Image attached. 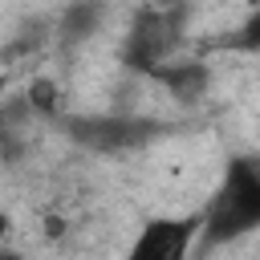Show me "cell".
I'll return each instance as SVG.
<instances>
[{"mask_svg":"<svg viewBox=\"0 0 260 260\" xmlns=\"http://www.w3.org/2000/svg\"><path fill=\"white\" fill-rule=\"evenodd\" d=\"M167 126L154 118H138V114H69L65 118V134L93 150V154H126L138 150L146 142H154Z\"/></svg>","mask_w":260,"mask_h":260,"instance_id":"cell-3","label":"cell"},{"mask_svg":"<svg viewBox=\"0 0 260 260\" xmlns=\"http://www.w3.org/2000/svg\"><path fill=\"white\" fill-rule=\"evenodd\" d=\"M4 260H20V256H16V252H4Z\"/></svg>","mask_w":260,"mask_h":260,"instance_id":"cell-9","label":"cell"},{"mask_svg":"<svg viewBox=\"0 0 260 260\" xmlns=\"http://www.w3.org/2000/svg\"><path fill=\"white\" fill-rule=\"evenodd\" d=\"M183 24H187V8L175 0L142 8L126 32V65L138 73H154L158 65H167L171 53L183 45Z\"/></svg>","mask_w":260,"mask_h":260,"instance_id":"cell-2","label":"cell"},{"mask_svg":"<svg viewBox=\"0 0 260 260\" xmlns=\"http://www.w3.org/2000/svg\"><path fill=\"white\" fill-rule=\"evenodd\" d=\"M24 102H28V110H37V114H45V118H57V85H53L49 77H32Z\"/></svg>","mask_w":260,"mask_h":260,"instance_id":"cell-7","label":"cell"},{"mask_svg":"<svg viewBox=\"0 0 260 260\" xmlns=\"http://www.w3.org/2000/svg\"><path fill=\"white\" fill-rule=\"evenodd\" d=\"M260 228V158H232L223 171V183L215 187L203 228H199V256L211 248H223L248 232Z\"/></svg>","mask_w":260,"mask_h":260,"instance_id":"cell-1","label":"cell"},{"mask_svg":"<svg viewBox=\"0 0 260 260\" xmlns=\"http://www.w3.org/2000/svg\"><path fill=\"white\" fill-rule=\"evenodd\" d=\"M203 228V215H154L138 228L126 260H187Z\"/></svg>","mask_w":260,"mask_h":260,"instance_id":"cell-4","label":"cell"},{"mask_svg":"<svg viewBox=\"0 0 260 260\" xmlns=\"http://www.w3.org/2000/svg\"><path fill=\"white\" fill-rule=\"evenodd\" d=\"M232 49H248V53H260V8L240 24V32L232 37Z\"/></svg>","mask_w":260,"mask_h":260,"instance_id":"cell-8","label":"cell"},{"mask_svg":"<svg viewBox=\"0 0 260 260\" xmlns=\"http://www.w3.org/2000/svg\"><path fill=\"white\" fill-rule=\"evenodd\" d=\"M179 106H195L203 93H207V85H211V69L203 65V61H179V65H158L154 73H150Z\"/></svg>","mask_w":260,"mask_h":260,"instance_id":"cell-5","label":"cell"},{"mask_svg":"<svg viewBox=\"0 0 260 260\" xmlns=\"http://www.w3.org/2000/svg\"><path fill=\"white\" fill-rule=\"evenodd\" d=\"M98 20H102V0H73V4H65V12H61V41L65 45L85 41L98 28Z\"/></svg>","mask_w":260,"mask_h":260,"instance_id":"cell-6","label":"cell"}]
</instances>
